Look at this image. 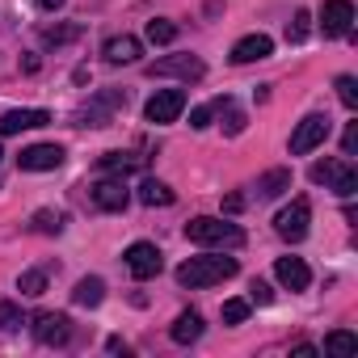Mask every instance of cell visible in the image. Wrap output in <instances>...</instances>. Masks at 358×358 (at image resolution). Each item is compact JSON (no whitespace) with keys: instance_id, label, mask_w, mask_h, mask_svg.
<instances>
[{"instance_id":"1","label":"cell","mask_w":358,"mask_h":358,"mask_svg":"<svg viewBox=\"0 0 358 358\" xmlns=\"http://www.w3.org/2000/svg\"><path fill=\"white\" fill-rule=\"evenodd\" d=\"M236 274V257H190L177 266V282L190 287V291H203V287H215V282H228Z\"/></svg>"},{"instance_id":"2","label":"cell","mask_w":358,"mask_h":358,"mask_svg":"<svg viewBox=\"0 0 358 358\" xmlns=\"http://www.w3.org/2000/svg\"><path fill=\"white\" fill-rule=\"evenodd\" d=\"M186 236L194 245H215V249H236L245 245V228L232 224V220H215V215H199L186 224Z\"/></svg>"},{"instance_id":"3","label":"cell","mask_w":358,"mask_h":358,"mask_svg":"<svg viewBox=\"0 0 358 358\" xmlns=\"http://www.w3.org/2000/svg\"><path fill=\"white\" fill-rule=\"evenodd\" d=\"M308 177H312L316 186H329V190L341 194V199H350V194L358 190V173H354L350 160H316V164L308 169Z\"/></svg>"},{"instance_id":"4","label":"cell","mask_w":358,"mask_h":358,"mask_svg":"<svg viewBox=\"0 0 358 358\" xmlns=\"http://www.w3.org/2000/svg\"><path fill=\"white\" fill-rule=\"evenodd\" d=\"M182 110H186V93H182V89H160V93L148 97L143 118L156 122V127H164V122H177V118H182Z\"/></svg>"},{"instance_id":"5","label":"cell","mask_w":358,"mask_h":358,"mask_svg":"<svg viewBox=\"0 0 358 358\" xmlns=\"http://www.w3.org/2000/svg\"><path fill=\"white\" fill-rule=\"evenodd\" d=\"M329 131H333L329 114H308V118L295 127V135H291V152H295V156H308V152H316V148L329 139Z\"/></svg>"},{"instance_id":"6","label":"cell","mask_w":358,"mask_h":358,"mask_svg":"<svg viewBox=\"0 0 358 358\" xmlns=\"http://www.w3.org/2000/svg\"><path fill=\"white\" fill-rule=\"evenodd\" d=\"M308 224H312V207H308L303 199H295L291 207H282V211L274 215V232H278L282 241H291V245H299V241L308 236Z\"/></svg>"},{"instance_id":"7","label":"cell","mask_w":358,"mask_h":358,"mask_svg":"<svg viewBox=\"0 0 358 358\" xmlns=\"http://www.w3.org/2000/svg\"><path fill=\"white\" fill-rule=\"evenodd\" d=\"M122 257H127V270H131L139 282H143V278H156V274L164 270V257H160V249H156L152 241H135Z\"/></svg>"},{"instance_id":"8","label":"cell","mask_w":358,"mask_h":358,"mask_svg":"<svg viewBox=\"0 0 358 358\" xmlns=\"http://www.w3.org/2000/svg\"><path fill=\"white\" fill-rule=\"evenodd\" d=\"M320 30H324V38L354 34V5L350 0H324L320 5Z\"/></svg>"},{"instance_id":"9","label":"cell","mask_w":358,"mask_h":358,"mask_svg":"<svg viewBox=\"0 0 358 358\" xmlns=\"http://www.w3.org/2000/svg\"><path fill=\"white\" fill-rule=\"evenodd\" d=\"M89 194H93V207H101V211H127V203H131V186L122 177H101V182L89 186Z\"/></svg>"},{"instance_id":"10","label":"cell","mask_w":358,"mask_h":358,"mask_svg":"<svg viewBox=\"0 0 358 358\" xmlns=\"http://www.w3.org/2000/svg\"><path fill=\"white\" fill-rule=\"evenodd\" d=\"M17 164H22V173H47V169H59V164H64V148H59V143H30V148H22Z\"/></svg>"},{"instance_id":"11","label":"cell","mask_w":358,"mask_h":358,"mask_svg":"<svg viewBox=\"0 0 358 358\" xmlns=\"http://www.w3.org/2000/svg\"><path fill=\"white\" fill-rule=\"evenodd\" d=\"M34 337L43 345H68L72 341V320L64 312H38L34 316Z\"/></svg>"},{"instance_id":"12","label":"cell","mask_w":358,"mask_h":358,"mask_svg":"<svg viewBox=\"0 0 358 358\" xmlns=\"http://www.w3.org/2000/svg\"><path fill=\"white\" fill-rule=\"evenodd\" d=\"M207 68H203V59H194V55H169V59H156V64H148V76H177V80H199Z\"/></svg>"},{"instance_id":"13","label":"cell","mask_w":358,"mask_h":358,"mask_svg":"<svg viewBox=\"0 0 358 358\" xmlns=\"http://www.w3.org/2000/svg\"><path fill=\"white\" fill-rule=\"evenodd\" d=\"M274 278L287 287V291H308L312 287V270L303 257H278L274 262Z\"/></svg>"},{"instance_id":"14","label":"cell","mask_w":358,"mask_h":358,"mask_svg":"<svg viewBox=\"0 0 358 358\" xmlns=\"http://www.w3.org/2000/svg\"><path fill=\"white\" fill-rule=\"evenodd\" d=\"M47 122H51L47 110H9V114H0V135H22V131L47 127Z\"/></svg>"},{"instance_id":"15","label":"cell","mask_w":358,"mask_h":358,"mask_svg":"<svg viewBox=\"0 0 358 358\" xmlns=\"http://www.w3.org/2000/svg\"><path fill=\"white\" fill-rule=\"evenodd\" d=\"M266 55H274V38H270V34H245V38L232 47V64H257V59H266Z\"/></svg>"},{"instance_id":"16","label":"cell","mask_w":358,"mask_h":358,"mask_svg":"<svg viewBox=\"0 0 358 358\" xmlns=\"http://www.w3.org/2000/svg\"><path fill=\"white\" fill-rule=\"evenodd\" d=\"M101 55H106V64H135L143 55V43L135 34H114V38H106Z\"/></svg>"},{"instance_id":"17","label":"cell","mask_w":358,"mask_h":358,"mask_svg":"<svg viewBox=\"0 0 358 358\" xmlns=\"http://www.w3.org/2000/svg\"><path fill=\"white\" fill-rule=\"evenodd\" d=\"M118 106H127V93H101V97L80 114V127H106V122H110V110H118Z\"/></svg>"},{"instance_id":"18","label":"cell","mask_w":358,"mask_h":358,"mask_svg":"<svg viewBox=\"0 0 358 358\" xmlns=\"http://www.w3.org/2000/svg\"><path fill=\"white\" fill-rule=\"evenodd\" d=\"M169 337H173L177 345H190V341H199V337H203V316H199L194 308H190V312H182V316L173 320Z\"/></svg>"},{"instance_id":"19","label":"cell","mask_w":358,"mask_h":358,"mask_svg":"<svg viewBox=\"0 0 358 358\" xmlns=\"http://www.w3.org/2000/svg\"><path fill=\"white\" fill-rule=\"evenodd\" d=\"M173 190L164 186V182H156V177H143V182H139V203L143 207H173Z\"/></svg>"},{"instance_id":"20","label":"cell","mask_w":358,"mask_h":358,"mask_svg":"<svg viewBox=\"0 0 358 358\" xmlns=\"http://www.w3.org/2000/svg\"><path fill=\"white\" fill-rule=\"evenodd\" d=\"M282 190H291V169H270L257 177V199H278Z\"/></svg>"},{"instance_id":"21","label":"cell","mask_w":358,"mask_h":358,"mask_svg":"<svg viewBox=\"0 0 358 358\" xmlns=\"http://www.w3.org/2000/svg\"><path fill=\"white\" fill-rule=\"evenodd\" d=\"M72 299H76L80 308H97V303L106 299V282H101L97 274H89V278H80V282H76V291H72Z\"/></svg>"},{"instance_id":"22","label":"cell","mask_w":358,"mask_h":358,"mask_svg":"<svg viewBox=\"0 0 358 358\" xmlns=\"http://www.w3.org/2000/svg\"><path fill=\"white\" fill-rule=\"evenodd\" d=\"M354 350H358V337H354L350 329H337V333L324 337V354H329V358H350Z\"/></svg>"},{"instance_id":"23","label":"cell","mask_w":358,"mask_h":358,"mask_svg":"<svg viewBox=\"0 0 358 358\" xmlns=\"http://www.w3.org/2000/svg\"><path fill=\"white\" fill-rule=\"evenodd\" d=\"M139 164H143V156H135V152H106L101 156V169L106 173H131Z\"/></svg>"},{"instance_id":"24","label":"cell","mask_w":358,"mask_h":358,"mask_svg":"<svg viewBox=\"0 0 358 358\" xmlns=\"http://www.w3.org/2000/svg\"><path fill=\"white\" fill-rule=\"evenodd\" d=\"M30 224H34V232H43V236H59L68 220H64V211H47V207H43V211H34Z\"/></svg>"},{"instance_id":"25","label":"cell","mask_w":358,"mask_h":358,"mask_svg":"<svg viewBox=\"0 0 358 358\" xmlns=\"http://www.w3.org/2000/svg\"><path fill=\"white\" fill-rule=\"evenodd\" d=\"M177 38V26L173 22H164V17H156V22H148V43H156V47H164V43H173Z\"/></svg>"},{"instance_id":"26","label":"cell","mask_w":358,"mask_h":358,"mask_svg":"<svg viewBox=\"0 0 358 358\" xmlns=\"http://www.w3.org/2000/svg\"><path fill=\"white\" fill-rule=\"evenodd\" d=\"M224 106H228V101H211V106H194V110H190V127H194V131H207V127H211V118H215V110H224Z\"/></svg>"},{"instance_id":"27","label":"cell","mask_w":358,"mask_h":358,"mask_svg":"<svg viewBox=\"0 0 358 358\" xmlns=\"http://www.w3.org/2000/svg\"><path fill=\"white\" fill-rule=\"evenodd\" d=\"M17 291H22V295H43V291H47V274H43V270H26V274L17 278Z\"/></svg>"},{"instance_id":"28","label":"cell","mask_w":358,"mask_h":358,"mask_svg":"<svg viewBox=\"0 0 358 358\" xmlns=\"http://www.w3.org/2000/svg\"><path fill=\"white\" fill-rule=\"evenodd\" d=\"M337 97L345 110H358V80L354 76H337Z\"/></svg>"},{"instance_id":"29","label":"cell","mask_w":358,"mask_h":358,"mask_svg":"<svg viewBox=\"0 0 358 358\" xmlns=\"http://www.w3.org/2000/svg\"><path fill=\"white\" fill-rule=\"evenodd\" d=\"M72 38H80V26H59V30H43V43H47V47H64V43H72Z\"/></svg>"},{"instance_id":"30","label":"cell","mask_w":358,"mask_h":358,"mask_svg":"<svg viewBox=\"0 0 358 358\" xmlns=\"http://www.w3.org/2000/svg\"><path fill=\"white\" fill-rule=\"evenodd\" d=\"M249 320V299H228L224 303V324H245Z\"/></svg>"},{"instance_id":"31","label":"cell","mask_w":358,"mask_h":358,"mask_svg":"<svg viewBox=\"0 0 358 358\" xmlns=\"http://www.w3.org/2000/svg\"><path fill=\"white\" fill-rule=\"evenodd\" d=\"M0 329H22V308L0 299Z\"/></svg>"},{"instance_id":"32","label":"cell","mask_w":358,"mask_h":358,"mask_svg":"<svg viewBox=\"0 0 358 358\" xmlns=\"http://www.w3.org/2000/svg\"><path fill=\"white\" fill-rule=\"evenodd\" d=\"M308 30H312V17L299 9V13H295V22L287 26V38H291V43H303V38H308Z\"/></svg>"},{"instance_id":"33","label":"cell","mask_w":358,"mask_h":358,"mask_svg":"<svg viewBox=\"0 0 358 358\" xmlns=\"http://www.w3.org/2000/svg\"><path fill=\"white\" fill-rule=\"evenodd\" d=\"M224 110H228L224 131H228V135H241V131H245V114H241V110H232V106H224Z\"/></svg>"},{"instance_id":"34","label":"cell","mask_w":358,"mask_h":358,"mask_svg":"<svg viewBox=\"0 0 358 358\" xmlns=\"http://www.w3.org/2000/svg\"><path fill=\"white\" fill-rule=\"evenodd\" d=\"M341 152H345V156H354V152H358V122H350V127H345V135H341Z\"/></svg>"},{"instance_id":"35","label":"cell","mask_w":358,"mask_h":358,"mask_svg":"<svg viewBox=\"0 0 358 358\" xmlns=\"http://www.w3.org/2000/svg\"><path fill=\"white\" fill-rule=\"evenodd\" d=\"M249 291H253V295H249V299H253V303H270V299H274V291H270V287H266V282H253V287H249Z\"/></svg>"},{"instance_id":"36","label":"cell","mask_w":358,"mask_h":358,"mask_svg":"<svg viewBox=\"0 0 358 358\" xmlns=\"http://www.w3.org/2000/svg\"><path fill=\"white\" fill-rule=\"evenodd\" d=\"M245 207V199L241 194H232V199H224V211H241Z\"/></svg>"},{"instance_id":"37","label":"cell","mask_w":358,"mask_h":358,"mask_svg":"<svg viewBox=\"0 0 358 358\" xmlns=\"http://www.w3.org/2000/svg\"><path fill=\"white\" fill-rule=\"evenodd\" d=\"M106 350H110V354H122L127 345H122V337H110V341H106Z\"/></svg>"},{"instance_id":"38","label":"cell","mask_w":358,"mask_h":358,"mask_svg":"<svg viewBox=\"0 0 358 358\" xmlns=\"http://www.w3.org/2000/svg\"><path fill=\"white\" fill-rule=\"evenodd\" d=\"M59 5H64V0H38V9H47V13H55Z\"/></svg>"},{"instance_id":"39","label":"cell","mask_w":358,"mask_h":358,"mask_svg":"<svg viewBox=\"0 0 358 358\" xmlns=\"http://www.w3.org/2000/svg\"><path fill=\"white\" fill-rule=\"evenodd\" d=\"M0 156H5V152H0Z\"/></svg>"}]
</instances>
